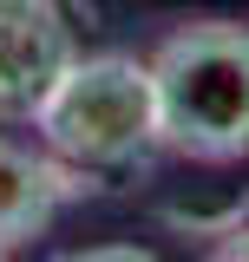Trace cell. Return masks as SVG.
I'll use <instances>...</instances> for the list:
<instances>
[{"mask_svg": "<svg viewBox=\"0 0 249 262\" xmlns=\"http://www.w3.org/2000/svg\"><path fill=\"white\" fill-rule=\"evenodd\" d=\"M39 144L86 177V190H112L131 170H144L164 151L157 125V79L138 53H79L59 72V85L33 112Z\"/></svg>", "mask_w": 249, "mask_h": 262, "instance_id": "cell-1", "label": "cell"}, {"mask_svg": "<svg viewBox=\"0 0 249 262\" xmlns=\"http://www.w3.org/2000/svg\"><path fill=\"white\" fill-rule=\"evenodd\" d=\"M164 151L197 164L249 158V27L243 20H184L151 53Z\"/></svg>", "mask_w": 249, "mask_h": 262, "instance_id": "cell-2", "label": "cell"}, {"mask_svg": "<svg viewBox=\"0 0 249 262\" xmlns=\"http://www.w3.org/2000/svg\"><path fill=\"white\" fill-rule=\"evenodd\" d=\"M79 53V0H0V118L33 125Z\"/></svg>", "mask_w": 249, "mask_h": 262, "instance_id": "cell-3", "label": "cell"}, {"mask_svg": "<svg viewBox=\"0 0 249 262\" xmlns=\"http://www.w3.org/2000/svg\"><path fill=\"white\" fill-rule=\"evenodd\" d=\"M72 196H86V177L66 170L46 144H13L0 131V256H13L20 243L46 236Z\"/></svg>", "mask_w": 249, "mask_h": 262, "instance_id": "cell-4", "label": "cell"}, {"mask_svg": "<svg viewBox=\"0 0 249 262\" xmlns=\"http://www.w3.org/2000/svg\"><path fill=\"white\" fill-rule=\"evenodd\" d=\"M66 262H157V256L138 243H92V249H72Z\"/></svg>", "mask_w": 249, "mask_h": 262, "instance_id": "cell-5", "label": "cell"}, {"mask_svg": "<svg viewBox=\"0 0 249 262\" xmlns=\"http://www.w3.org/2000/svg\"><path fill=\"white\" fill-rule=\"evenodd\" d=\"M210 262H249V223L217 229V249H210Z\"/></svg>", "mask_w": 249, "mask_h": 262, "instance_id": "cell-6", "label": "cell"}, {"mask_svg": "<svg viewBox=\"0 0 249 262\" xmlns=\"http://www.w3.org/2000/svg\"><path fill=\"white\" fill-rule=\"evenodd\" d=\"M0 262H7V256H0Z\"/></svg>", "mask_w": 249, "mask_h": 262, "instance_id": "cell-7", "label": "cell"}]
</instances>
